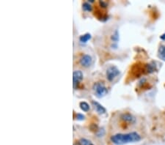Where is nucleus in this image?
I'll return each mask as SVG.
<instances>
[{
	"mask_svg": "<svg viewBox=\"0 0 165 145\" xmlns=\"http://www.w3.org/2000/svg\"><path fill=\"white\" fill-rule=\"evenodd\" d=\"M91 38V35L89 33L85 34V35H82V36L79 38V40L82 43H87L89 40Z\"/></svg>",
	"mask_w": 165,
	"mask_h": 145,
	"instance_id": "obj_11",
	"label": "nucleus"
},
{
	"mask_svg": "<svg viewBox=\"0 0 165 145\" xmlns=\"http://www.w3.org/2000/svg\"><path fill=\"white\" fill-rule=\"evenodd\" d=\"M112 40H114V41L117 42L119 40V34L118 32H117V30H116L115 32H114V33L113 34V35H112Z\"/></svg>",
	"mask_w": 165,
	"mask_h": 145,
	"instance_id": "obj_13",
	"label": "nucleus"
},
{
	"mask_svg": "<svg viewBox=\"0 0 165 145\" xmlns=\"http://www.w3.org/2000/svg\"><path fill=\"white\" fill-rule=\"evenodd\" d=\"M141 140V136L137 132L129 134H117L111 137V141L116 145H123L129 143L138 142Z\"/></svg>",
	"mask_w": 165,
	"mask_h": 145,
	"instance_id": "obj_1",
	"label": "nucleus"
},
{
	"mask_svg": "<svg viewBox=\"0 0 165 145\" xmlns=\"http://www.w3.org/2000/svg\"><path fill=\"white\" fill-rule=\"evenodd\" d=\"M85 117L83 115V114H76V119H78V120H83V119H85Z\"/></svg>",
	"mask_w": 165,
	"mask_h": 145,
	"instance_id": "obj_14",
	"label": "nucleus"
},
{
	"mask_svg": "<svg viewBox=\"0 0 165 145\" xmlns=\"http://www.w3.org/2000/svg\"><path fill=\"white\" fill-rule=\"evenodd\" d=\"M79 63L83 67H89L92 63V58L90 55L85 54L80 59Z\"/></svg>",
	"mask_w": 165,
	"mask_h": 145,
	"instance_id": "obj_5",
	"label": "nucleus"
},
{
	"mask_svg": "<svg viewBox=\"0 0 165 145\" xmlns=\"http://www.w3.org/2000/svg\"><path fill=\"white\" fill-rule=\"evenodd\" d=\"M100 4H101V5L102 7H104V8H106V7H107V4L106 2H100Z\"/></svg>",
	"mask_w": 165,
	"mask_h": 145,
	"instance_id": "obj_15",
	"label": "nucleus"
},
{
	"mask_svg": "<svg viewBox=\"0 0 165 145\" xmlns=\"http://www.w3.org/2000/svg\"><path fill=\"white\" fill-rule=\"evenodd\" d=\"M120 118L123 121L130 124H134L136 122V118L129 113H124L121 115Z\"/></svg>",
	"mask_w": 165,
	"mask_h": 145,
	"instance_id": "obj_6",
	"label": "nucleus"
},
{
	"mask_svg": "<svg viewBox=\"0 0 165 145\" xmlns=\"http://www.w3.org/2000/svg\"><path fill=\"white\" fill-rule=\"evenodd\" d=\"M79 145H94L90 140L85 139V138H82L79 140Z\"/></svg>",
	"mask_w": 165,
	"mask_h": 145,
	"instance_id": "obj_9",
	"label": "nucleus"
},
{
	"mask_svg": "<svg viewBox=\"0 0 165 145\" xmlns=\"http://www.w3.org/2000/svg\"><path fill=\"white\" fill-rule=\"evenodd\" d=\"M120 74V70L114 65L109 67L107 70V79L109 82H112Z\"/></svg>",
	"mask_w": 165,
	"mask_h": 145,
	"instance_id": "obj_3",
	"label": "nucleus"
},
{
	"mask_svg": "<svg viewBox=\"0 0 165 145\" xmlns=\"http://www.w3.org/2000/svg\"><path fill=\"white\" fill-rule=\"evenodd\" d=\"M83 9H84V11H85L90 12V11H92V5L90 4V3L85 2L83 4Z\"/></svg>",
	"mask_w": 165,
	"mask_h": 145,
	"instance_id": "obj_12",
	"label": "nucleus"
},
{
	"mask_svg": "<svg viewBox=\"0 0 165 145\" xmlns=\"http://www.w3.org/2000/svg\"><path fill=\"white\" fill-rule=\"evenodd\" d=\"M93 90L95 91V95L99 98L104 97L108 93V89L104 84L101 83V82H97V83L94 84Z\"/></svg>",
	"mask_w": 165,
	"mask_h": 145,
	"instance_id": "obj_2",
	"label": "nucleus"
},
{
	"mask_svg": "<svg viewBox=\"0 0 165 145\" xmlns=\"http://www.w3.org/2000/svg\"><path fill=\"white\" fill-rule=\"evenodd\" d=\"M92 104L98 114H104L107 112V109H106L105 108L101 105V104H100L98 102H97V101H95V100L92 101Z\"/></svg>",
	"mask_w": 165,
	"mask_h": 145,
	"instance_id": "obj_7",
	"label": "nucleus"
},
{
	"mask_svg": "<svg viewBox=\"0 0 165 145\" xmlns=\"http://www.w3.org/2000/svg\"><path fill=\"white\" fill-rule=\"evenodd\" d=\"M79 106L80 109H82L83 112H87L90 110V106H89V104L86 102H81L79 103Z\"/></svg>",
	"mask_w": 165,
	"mask_h": 145,
	"instance_id": "obj_10",
	"label": "nucleus"
},
{
	"mask_svg": "<svg viewBox=\"0 0 165 145\" xmlns=\"http://www.w3.org/2000/svg\"><path fill=\"white\" fill-rule=\"evenodd\" d=\"M158 57L163 61H165V45H161L159 46L158 50Z\"/></svg>",
	"mask_w": 165,
	"mask_h": 145,
	"instance_id": "obj_8",
	"label": "nucleus"
},
{
	"mask_svg": "<svg viewBox=\"0 0 165 145\" xmlns=\"http://www.w3.org/2000/svg\"><path fill=\"white\" fill-rule=\"evenodd\" d=\"M83 72L80 70H75L73 72V88L76 89L78 84L80 83L83 79Z\"/></svg>",
	"mask_w": 165,
	"mask_h": 145,
	"instance_id": "obj_4",
	"label": "nucleus"
}]
</instances>
